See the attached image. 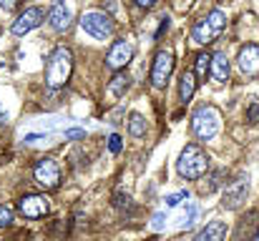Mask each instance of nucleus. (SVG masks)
Instances as JSON below:
<instances>
[{
    "label": "nucleus",
    "mask_w": 259,
    "mask_h": 241,
    "mask_svg": "<svg viewBox=\"0 0 259 241\" xmlns=\"http://www.w3.org/2000/svg\"><path fill=\"white\" fill-rule=\"evenodd\" d=\"M71 73H73V53H71V48L58 45L48 56V63H46V85L61 88L68 83Z\"/></svg>",
    "instance_id": "obj_1"
},
{
    "label": "nucleus",
    "mask_w": 259,
    "mask_h": 241,
    "mask_svg": "<svg viewBox=\"0 0 259 241\" xmlns=\"http://www.w3.org/2000/svg\"><path fill=\"white\" fill-rule=\"evenodd\" d=\"M176 171H179L181 178L196 181V178H201V176L209 171V156L201 151V146L189 143V146L181 151L179 161H176Z\"/></svg>",
    "instance_id": "obj_2"
},
{
    "label": "nucleus",
    "mask_w": 259,
    "mask_h": 241,
    "mask_svg": "<svg viewBox=\"0 0 259 241\" xmlns=\"http://www.w3.org/2000/svg\"><path fill=\"white\" fill-rule=\"evenodd\" d=\"M224 28H227V15H224L222 10H211L209 15H204L201 20L194 23V28H191V40L199 43V45L214 43V40L222 35Z\"/></svg>",
    "instance_id": "obj_3"
},
{
    "label": "nucleus",
    "mask_w": 259,
    "mask_h": 241,
    "mask_svg": "<svg viewBox=\"0 0 259 241\" xmlns=\"http://www.w3.org/2000/svg\"><path fill=\"white\" fill-rule=\"evenodd\" d=\"M219 128H222V113H219L217 106H201V108H196V113L191 116V131H194V136L201 138V141L214 138V136L219 133Z\"/></svg>",
    "instance_id": "obj_4"
},
{
    "label": "nucleus",
    "mask_w": 259,
    "mask_h": 241,
    "mask_svg": "<svg viewBox=\"0 0 259 241\" xmlns=\"http://www.w3.org/2000/svg\"><path fill=\"white\" fill-rule=\"evenodd\" d=\"M81 28L86 30L91 38H96V40H106V38H111V35H113L116 23H113V18H111V15L93 10V13H86V15L81 18Z\"/></svg>",
    "instance_id": "obj_5"
},
{
    "label": "nucleus",
    "mask_w": 259,
    "mask_h": 241,
    "mask_svg": "<svg viewBox=\"0 0 259 241\" xmlns=\"http://www.w3.org/2000/svg\"><path fill=\"white\" fill-rule=\"evenodd\" d=\"M171 73H174L171 51H159L156 58H154V63H151V73H149L151 85H154V88H164V85L169 83V78H171Z\"/></svg>",
    "instance_id": "obj_6"
},
{
    "label": "nucleus",
    "mask_w": 259,
    "mask_h": 241,
    "mask_svg": "<svg viewBox=\"0 0 259 241\" xmlns=\"http://www.w3.org/2000/svg\"><path fill=\"white\" fill-rule=\"evenodd\" d=\"M33 176L35 181L46 188V191H56L61 186V168L53 159H40L33 168Z\"/></svg>",
    "instance_id": "obj_7"
},
{
    "label": "nucleus",
    "mask_w": 259,
    "mask_h": 241,
    "mask_svg": "<svg viewBox=\"0 0 259 241\" xmlns=\"http://www.w3.org/2000/svg\"><path fill=\"white\" fill-rule=\"evenodd\" d=\"M237 66L247 78H259V43H247L239 48Z\"/></svg>",
    "instance_id": "obj_8"
},
{
    "label": "nucleus",
    "mask_w": 259,
    "mask_h": 241,
    "mask_svg": "<svg viewBox=\"0 0 259 241\" xmlns=\"http://www.w3.org/2000/svg\"><path fill=\"white\" fill-rule=\"evenodd\" d=\"M247 194H249V178L247 176H242V178H237L234 183H229L227 186V191H224V196H222V206L224 209H239L244 201H247Z\"/></svg>",
    "instance_id": "obj_9"
},
{
    "label": "nucleus",
    "mask_w": 259,
    "mask_h": 241,
    "mask_svg": "<svg viewBox=\"0 0 259 241\" xmlns=\"http://www.w3.org/2000/svg\"><path fill=\"white\" fill-rule=\"evenodd\" d=\"M18 211L25 216V219H43L48 211H51V204L46 196H38V194H28L18 201Z\"/></svg>",
    "instance_id": "obj_10"
},
{
    "label": "nucleus",
    "mask_w": 259,
    "mask_h": 241,
    "mask_svg": "<svg viewBox=\"0 0 259 241\" xmlns=\"http://www.w3.org/2000/svg\"><path fill=\"white\" fill-rule=\"evenodd\" d=\"M43 18H46V13H43L40 8H25V10L13 20L10 30H13V35H25V33H30L33 28H38V25L43 23Z\"/></svg>",
    "instance_id": "obj_11"
},
{
    "label": "nucleus",
    "mask_w": 259,
    "mask_h": 241,
    "mask_svg": "<svg viewBox=\"0 0 259 241\" xmlns=\"http://www.w3.org/2000/svg\"><path fill=\"white\" fill-rule=\"evenodd\" d=\"M131 58H134V43H128V40H116V43L111 45L108 56H106V66L118 73Z\"/></svg>",
    "instance_id": "obj_12"
},
{
    "label": "nucleus",
    "mask_w": 259,
    "mask_h": 241,
    "mask_svg": "<svg viewBox=\"0 0 259 241\" xmlns=\"http://www.w3.org/2000/svg\"><path fill=\"white\" fill-rule=\"evenodd\" d=\"M48 23H51L56 30H68L71 23H73V10H71V5H68L66 0L53 3L51 10H48Z\"/></svg>",
    "instance_id": "obj_13"
},
{
    "label": "nucleus",
    "mask_w": 259,
    "mask_h": 241,
    "mask_svg": "<svg viewBox=\"0 0 259 241\" xmlns=\"http://www.w3.org/2000/svg\"><path fill=\"white\" fill-rule=\"evenodd\" d=\"M224 239H227V224L224 221H209L194 236V241H224Z\"/></svg>",
    "instance_id": "obj_14"
},
{
    "label": "nucleus",
    "mask_w": 259,
    "mask_h": 241,
    "mask_svg": "<svg viewBox=\"0 0 259 241\" xmlns=\"http://www.w3.org/2000/svg\"><path fill=\"white\" fill-rule=\"evenodd\" d=\"M128 88H131V76H128L126 71H118L113 78L108 80V93H111L113 98H121Z\"/></svg>",
    "instance_id": "obj_15"
},
{
    "label": "nucleus",
    "mask_w": 259,
    "mask_h": 241,
    "mask_svg": "<svg viewBox=\"0 0 259 241\" xmlns=\"http://www.w3.org/2000/svg\"><path fill=\"white\" fill-rule=\"evenodd\" d=\"M211 76L219 83H224L229 78V58H227V53H214L211 56Z\"/></svg>",
    "instance_id": "obj_16"
},
{
    "label": "nucleus",
    "mask_w": 259,
    "mask_h": 241,
    "mask_svg": "<svg viewBox=\"0 0 259 241\" xmlns=\"http://www.w3.org/2000/svg\"><path fill=\"white\" fill-rule=\"evenodd\" d=\"M196 76H194V71H184L181 73V80H179V95H181V101L186 103V101H191V95H194V90H196Z\"/></svg>",
    "instance_id": "obj_17"
},
{
    "label": "nucleus",
    "mask_w": 259,
    "mask_h": 241,
    "mask_svg": "<svg viewBox=\"0 0 259 241\" xmlns=\"http://www.w3.org/2000/svg\"><path fill=\"white\" fill-rule=\"evenodd\" d=\"M128 133L134 138H144L146 136V121H144L141 113H131L128 116Z\"/></svg>",
    "instance_id": "obj_18"
},
{
    "label": "nucleus",
    "mask_w": 259,
    "mask_h": 241,
    "mask_svg": "<svg viewBox=\"0 0 259 241\" xmlns=\"http://www.w3.org/2000/svg\"><path fill=\"white\" fill-rule=\"evenodd\" d=\"M209 73H211V56L209 53H199L196 56V71H194V76L199 80H206Z\"/></svg>",
    "instance_id": "obj_19"
},
{
    "label": "nucleus",
    "mask_w": 259,
    "mask_h": 241,
    "mask_svg": "<svg viewBox=\"0 0 259 241\" xmlns=\"http://www.w3.org/2000/svg\"><path fill=\"white\" fill-rule=\"evenodd\" d=\"M224 176H227V171H214V173L206 178V183L201 186V191H204V194H211V191H217V188L224 183V181H222Z\"/></svg>",
    "instance_id": "obj_20"
},
{
    "label": "nucleus",
    "mask_w": 259,
    "mask_h": 241,
    "mask_svg": "<svg viewBox=\"0 0 259 241\" xmlns=\"http://www.w3.org/2000/svg\"><path fill=\"white\" fill-rule=\"evenodd\" d=\"M113 206H116V209H128V211H134V204H131V196H128V194L123 196L121 191H118V194H113Z\"/></svg>",
    "instance_id": "obj_21"
},
{
    "label": "nucleus",
    "mask_w": 259,
    "mask_h": 241,
    "mask_svg": "<svg viewBox=\"0 0 259 241\" xmlns=\"http://www.w3.org/2000/svg\"><path fill=\"white\" fill-rule=\"evenodd\" d=\"M194 219H196V204H186V214H184V219H181V229L191 226Z\"/></svg>",
    "instance_id": "obj_22"
},
{
    "label": "nucleus",
    "mask_w": 259,
    "mask_h": 241,
    "mask_svg": "<svg viewBox=\"0 0 259 241\" xmlns=\"http://www.w3.org/2000/svg\"><path fill=\"white\" fill-rule=\"evenodd\" d=\"M10 224H13V209L0 204V229H5V226H10Z\"/></svg>",
    "instance_id": "obj_23"
},
{
    "label": "nucleus",
    "mask_w": 259,
    "mask_h": 241,
    "mask_svg": "<svg viewBox=\"0 0 259 241\" xmlns=\"http://www.w3.org/2000/svg\"><path fill=\"white\" fill-rule=\"evenodd\" d=\"M184 199H186V191H176V194H171V196H166V206L174 209V206H179Z\"/></svg>",
    "instance_id": "obj_24"
},
{
    "label": "nucleus",
    "mask_w": 259,
    "mask_h": 241,
    "mask_svg": "<svg viewBox=\"0 0 259 241\" xmlns=\"http://www.w3.org/2000/svg\"><path fill=\"white\" fill-rule=\"evenodd\" d=\"M164 226H166V214L159 211V214L154 216V221H151V229H154V231H161Z\"/></svg>",
    "instance_id": "obj_25"
},
{
    "label": "nucleus",
    "mask_w": 259,
    "mask_h": 241,
    "mask_svg": "<svg viewBox=\"0 0 259 241\" xmlns=\"http://www.w3.org/2000/svg\"><path fill=\"white\" fill-rule=\"evenodd\" d=\"M247 121H252V123H259V103H252V106L247 108Z\"/></svg>",
    "instance_id": "obj_26"
},
{
    "label": "nucleus",
    "mask_w": 259,
    "mask_h": 241,
    "mask_svg": "<svg viewBox=\"0 0 259 241\" xmlns=\"http://www.w3.org/2000/svg\"><path fill=\"white\" fill-rule=\"evenodd\" d=\"M108 149H111V154H118V151H121V136L113 133V136L108 138Z\"/></svg>",
    "instance_id": "obj_27"
},
{
    "label": "nucleus",
    "mask_w": 259,
    "mask_h": 241,
    "mask_svg": "<svg viewBox=\"0 0 259 241\" xmlns=\"http://www.w3.org/2000/svg\"><path fill=\"white\" fill-rule=\"evenodd\" d=\"M66 138H68V141H76V138H86V131H81V128H71V131H66Z\"/></svg>",
    "instance_id": "obj_28"
},
{
    "label": "nucleus",
    "mask_w": 259,
    "mask_h": 241,
    "mask_svg": "<svg viewBox=\"0 0 259 241\" xmlns=\"http://www.w3.org/2000/svg\"><path fill=\"white\" fill-rule=\"evenodd\" d=\"M20 5V0H0V8L3 10H15Z\"/></svg>",
    "instance_id": "obj_29"
},
{
    "label": "nucleus",
    "mask_w": 259,
    "mask_h": 241,
    "mask_svg": "<svg viewBox=\"0 0 259 241\" xmlns=\"http://www.w3.org/2000/svg\"><path fill=\"white\" fill-rule=\"evenodd\" d=\"M134 3H136L139 8H146V10H149V8H154V3H156V0H134Z\"/></svg>",
    "instance_id": "obj_30"
},
{
    "label": "nucleus",
    "mask_w": 259,
    "mask_h": 241,
    "mask_svg": "<svg viewBox=\"0 0 259 241\" xmlns=\"http://www.w3.org/2000/svg\"><path fill=\"white\" fill-rule=\"evenodd\" d=\"M0 123H5V113H3V106H0Z\"/></svg>",
    "instance_id": "obj_31"
},
{
    "label": "nucleus",
    "mask_w": 259,
    "mask_h": 241,
    "mask_svg": "<svg viewBox=\"0 0 259 241\" xmlns=\"http://www.w3.org/2000/svg\"><path fill=\"white\" fill-rule=\"evenodd\" d=\"M254 241H259V231H257V236H254Z\"/></svg>",
    "instance_id": "obj_32"
}]
</instances>
